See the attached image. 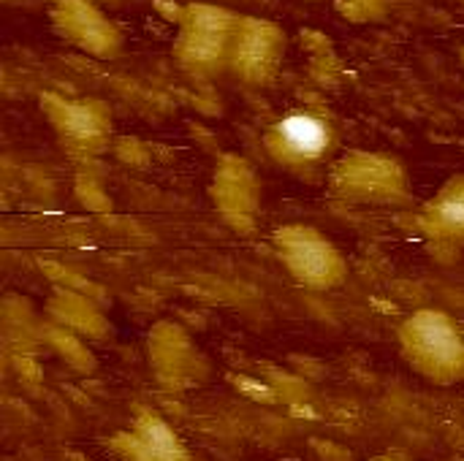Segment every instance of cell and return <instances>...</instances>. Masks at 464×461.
<instances>
[{"label": "cell", "mask_w": 464, "mask_h": 461, "mask_svg": "<svg viewBox=\"0 0 464 461\" xmlns=\"http://www.w3.org/2000/svg\"><path fill=\"white\" fill-rule=\"evenodd\" d=\"M343 139L329 111L318 106H294L275 117L264 130V152L269 160L307 185H326Z\"/></svg>", "instance_id": "6da1fadb"}, {"label": "cell", "mask_w": 464, "mask_h": 461, "mask_svg": "<svg viewBox=\"0 0 464 461\" xmlns=\"http://www.w3.org/2000/svg\"><path fill=\"white\" fill-rule=\"evenodd\" d=\"M326 193L329 198L343 201L348 206L413 209L411 171L392 152H343L326 177Z\"/></svg>", "instance_id": "7a4b0ae2"}, {"label": "cell", "mask_w": 464, "mask_h": 461, "mask_svg": "<svg viewBox=\"0 0 464 461\" xmlns=\"http://www.w3.org/2000/svg\"><path fill=\"white\" fill-rule=\"evenodd\" d=\"M239 16V11L215 3H188L177 8V35L171 41L177 68L204 84L226 76Z\"/></svg>", "instance_id": "3957f363"}, {"label": "cell", "mask_w": 464, "mask_h": 461, "mask_svg": "<svg viewBox=\"0 0 464 461\" xmlns=\"http://www.w3.org/2000/svg\"><path fill=\"white\" fill-rule=\"evenodd\" d=\"M397 342L405 364L432 386L451 389L464 383L462 326L438 307L411 312L400 329Z\"/></svg>", "instance_id": "277c9868"}, {"label": "cell", "mask_w": 464, "mask_h": 461, "mask_svg": "<svg viewBox=\"0 0 464 461\" xmlns=\"http://www.w3.org/2000/svg\"><path fill=\"white\" fill-rule=\"evenodd\" d=\"M272 247L288 277L313 293L337 291L348 283V258L318 228L291 223L272 234Z\"/></svg>", "instance_id": "5b68a950"}, {"label": "cell", "mask_w": 464, "mask_h": 461, "mask_svg": "<svg viewBox=\"0 0 464 461\" xmlns=\"http://www.w3.org/2000/svg\"><path fill=\"white\" fill-rule=\"evenodd\" d=\"M38 106L68 158L95 160L111 147L114 114L106 101L41 92Z\"/></svg>", "instance_id": "8992f818"}, {"label": "cell", "mask_w": 464, "mask_h": 461, "mask_svg": "<svg viewBox=\"0 0 464 461\" xmlns=\"http://www.w3.org/2000/svg\"><path fill=\"white\" fill-rule=\"evenodd\" d=\"M285 54H288V33L277 22L242 14L231 43L228 73L245 87L264 90L277 82Z\"/></svg>", "instance_id": "52a82bcc"}, {"label": "cell", "mask_w": 464, "mask_h": 461, "mask_svg": "<svg viewBox=\"0 0 464 461\" xmlns=\"http://www.w3.org/2000/svg\"><path fill=\"white\" fill-rule=\"evenodd\" d=\"M49 27L60 41L95 60H117L125 52L122 27L92 0H54Z\"/></svg>", "instance_id": "ba28073f"}, {"label": "cell", "mask_w": 464, "mask_h": 461, "mask_svg": "<svg viewBox=\"0 0 464 461\" xmlns=\"http://www.w3.org/2000/svg\"><path fill=\"white\" fill-rule=\"evenodd\" d=\"M411 226L430 255L443 264L459 261L464 255V174L449 177L424 204L411 209Z\"/></svg>", "instance_id": "9c48e42d"}, {"label": "cell", "mask_w": 464, "mask_h": 461, "mask_svg": "<svg viewBox=\"0 0 464 461\" xmlns=\"http://www.w3.org/2000/svg\"><path fill=\"white\" fill-rule=\"evenodd\" d=\"M147 348H150V367L163 389L185 391L201 386V380L207 378L204 356L179 326L158 323L147 337Z\"/></svg>", "instance_id": "30bf717a"}, {"label": "cell", "mask_w": 464, "mask_h": 461, "mask_svg": "<svg viewBox=\"0 0 464 461\" xmlns=\"http://www.w3.org/2000/svg\"><path fill=\"white\" fill-rule=\"evenodd\" d=\"M109 448L122 461H196L174 427L155 410H139L109 440Z\"/></svg>", "instance_id": "8fae6325"}, {"label": "cell", "mask_w": 464, "mask_h": 461, "mask_svg": "<svg viewBox=\"0 0 464 461\" xmlns=\"http://www.w3.org/2000/svg\"><path fill=\"white\" fill-rule=\"evenodd\" d=\"M212 201L218 212L242 228L247 217H253L258 206V179L253 166L239 158V155H226L220 166L215 168V182H212Z\"/></svg>", "instance_id": "7c38bea8"}, {"label": "cell", "mask_w": 464, "mask_h": 461, "mask_svg": "<svg viewBox=\"0 0 464 461\" xmlns=\"http://www.w3.org/2000/svg\"><path fill=\"white\" fill-rule=\"evenodd\" d=\"M49 310L63 329H71L82 337L103 340L109 334L106 321L92 310V304H87L84 299H73V293H57V299L49 304Z\"/></svg>", "instance_id": "4fadbf2b"}, {"label": "cell", "mask_w": 464, "mask_h": 461, "mask_svg": "<svg viewBox=\"0 0 464 461\" xmlns=\"http://www.w3.org/2000/svg\"><path fill=\"white\" fill-rule=\"evenodd\" d=\"M383 11H386V0H348V5H343V16L353 22L381 19Z\"/></svg>", "instance_id": "5bb4252c"}, {"label": "cell", "mask_w": 464, "mask_h": 461, "mask_svg": "<svg viewBox=\"0 0 464 461\" xmlns=\"http://www.w3.org/2000/svg\"><path fill=\"white\" fill-rule=\"evenodd\" d=\"M3 3H8V5H38V3H46V5H52L54 0H3Z\"/></svg>", "instance_id": "9a60e30c"}, {"label": "cell", "mask_w": 464, "mask_h": 461, "mask_svg": "<svg viewBox=\"0 0 464 461\" xmlns=\"http://www.w3.org/2000/svg\"><path fill=\"white\" fill-rule=\"evenodd\" d=\"M459 62H462V65H464V43H462V46H459Z\"/></svg>", "instance_id": "2e32d148"}, {"label": "cell", "mask_w": 464, "mask_h": 461, "mask_svg": "<svg viewBox=\"0 0 464 461\" xmlns=\"http://www.w3.org/2000/svg\"><path fill=\"white\" fill-rule=\"evenodd\" d=\"M462 3H464V0H462Z\"/></svg>", "instance_id": "e0dca14e"}]
</instances>
